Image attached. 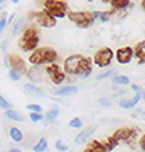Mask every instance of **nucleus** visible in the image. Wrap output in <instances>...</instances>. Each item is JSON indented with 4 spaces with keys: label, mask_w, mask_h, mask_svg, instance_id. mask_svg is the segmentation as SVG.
Returning a JSON list of instances; mask_svg holds the SVG:
<instances>
[{
    "label": "nucleus",
    "mask_w": 145,
    "mask_h": 152,
    "mask_svg": "<svg viewBox=\"0 0 145 152\" xmlns=\"http://www.w3.org/2000/svg\"><path fill=\"white\" fill-rule=\"evenodd\" d=\"M67 16L71 22H74L80 28H89L96 20L93 16V12H68Z\"/></svg>",
    "instance_id": "1"
},
{
    "label": "nucleus",
    "mask_w": 145,
    "mask_h": 152,
    "mask_svg": "<svg viewBox=\"0 0 145 152\" xmlns=\"http://www.w3.org/2000/svg\"><path fill=\"white\" fill-rule=\"evenodd\" d=\"M83 61H84V57H81V55H71V57H68V58L64 61L65 72L72 74V75H78Z\"/></svg>",
    "instance_id": "2"
},
{
    "label": "nucleus",
    "mask_w": 145,
    "mask_h": 152,
    "mask_svg": "<svg viewBox=\"0 0 145 152\" xmlns=\"http://www.w3.org/2000/svg\"><path fill=\"white\" fill-rule=\"evenodd\" d=\"M29 19H35L36 22L39 25H42L44 28H52V26H55L57 23V19L55 18H52L49 12L47 10H41V12H36V13H29Z\"/></svg>",
    "instance_id": "3"
},
{
    "label": "nucleus",
    "mask_w": 145,
    "mask_h": 152,
    "mask_svg": "<svg viewBox=\"0 0 145 152\" xmlns=\"http://www.w3.org/2000/svg\"><path fill=\"white\" fill-rule=\"evenodd\" d=\"M112 58H113L112 49L103 48V49H100V51L96 52V55H94V62H96L100 68H105V67H109V64L112 62Z\"/></svg>",
    "instance_id": "4"
},
{
    "label": "nucleus",
    "mask_w": 145,
    "mask_h": 152,
    "mask_svg": "<svg viewBox=\"0 0 145 152\" xmlns=\"http://www.w3.org/2000/svg\"><path fill=\"white\" fill-rule=\"evenodd\" d=\"M131 129H128V128H121V129H118L115 133H113V136L109 139V145H106V148L108 149H112L113 146H116L118 145V142H122V140H128V138H129V135H131Z\"/></svg>",
    "instance_id": "5"
},
{
    "label": "nucleus",
    "mask_w": 145,
    "mask_h": 152,
    "mask_svg": "<svg viewBox=\"0 0 145 152\" xmlns=\"http://www.w3.org/2000/svg\"><path fill=\"white\" fill-rule=\"evenodd\" d=\"M7 62L10 65V68L15 71H18L21 75L22 74H28V70H26V65H25V61L19 55H7Z\"/></svg>",
    "instance_id": "6"
},
{
    "label": "nucleus",
    "mask_w": 145,
    "mask_h": 152,
    "mask_svg": "<svg viewBox=\"0 0 145 152\" xmlns=\"http://www.w3.org/2000/svg\"><path fill=\"white\" fill-rule=\"evenodd\" d=\"M47 74H48L49 80L54 83V84H61V83L65 80V74L61 71V68L58 65H54V64H51L48 68H47Z\"/></svg>",
    "instance_id": "7"
},
{
    "label": "nucleus",
    "mask_w": 145,
    "mask_h": 152,
    "mask_svg": "<svg viewBox=\"0 0 145 152\" xmlns=\"http://www.w3.org/2000/svg\"><path fill=\"white\" fill-rule=\"evenodd\" d=\"M132 57H133V52L129 47L121 48V49H118V52H116V59H118L119 64H129Z\"/></svg>",
    "instance_id": "8"
},
{
    "label": "nucleus",
    "mask_w": 145,
    "mask_h": 152,
    "mask_svg": "<svg viewBox=\"0 0 145 152\" xmlns=\"http://www.w3.org/2000/svg\"><path fill=\"white\" fill-rule=\"evenodd\" d=\"M29 61H31V64H34L35 67L42 65V64H47V59H45V48H39V49L34 51V52L31 54V57H29Z\"/></svg>",
    "instance_id": "9"
},
{
    "label": "nucleus",
    "mask_w": 145,
    "mask_h": 152,
    "mask_svg": "<svg viewBox=\"0 0 145 152\" xmlns=\"http://www.w3.org/2000/svg\"><path fill=\"white\" fill-rule=\"evenodd\" d=\"M94 130H96V126H89L87 129L81 130V132H80V133L75 136L74 143H75V145H81V143H86V142L89 140V138H90V135H92Z\"/></svg>",
    "instance_id": "10"
},
{
    "label": "nucleus",
    "mask_w": 145,
    "mask_h": 152,
    "mask_svg": "<svg viewBox=\"0 0 145 152\" xmlns=\"http://www.w3.org/2000/svg\"><path fill=\"white\" fill-rule=\"evenodd\" d=\"M141 99H142V93H136L132 99H122L119 102V106L123 109H131V107H135L136 103H139Z\"/></svg>",
    "instance_id": "11"
},
{
    "label": "nucleus",
    "mask_w": 145,
    "mask_h": 152,
    "mask_svg": "<svg viewBox=\"0 0 145 152\" xmlns=\"http://www.w3.org/2000/svg\"><path fill=\"white\" fill-rule=\"evenodd\" d=\"M25 25H26V20H25V18H19L15 23H13L12 29H10V36H18L21 32H25Z\"/></svg>",
    "instance_id": "12"
},
{
    "label": "nucleus",
    "mask_w": 145,
    "mask_h": 152,
    "mask_svg": "<svg viewBox=\"0 0 145 152\" xmlns=\"http://www.w3.org/2000/svg\"><path fill=\"white\" fill-rule=\"evenodd\" d=\"M77 91H78V87H75V86H65V87H61L60 90H54L52 94L65 97V96H72V94H75Z\"/></svg>",
    "instance_id": "13"
},
{
    "label": "nucleus",
    "mask_w": 145,
    "mask_h": 152,
    "mask_svg": "<svg viewBox=\"0 0 145 152\" xmlns=\"http://www.w3.org/2000/svg\"><path fill=\"white\" fill-rule=\"evenodd\" d=\"M25 93L28 96H32V97H44V91L41 88H38L34 84H25L23 86Z\"/></svg>",
    "instance_id": "14"
},
{
    "label": "nucleus",
    "mask_w": 145,
    "mask_h": 152,
    "mask_svg": "<svg viewBox=\"0 0 145 152\" xmlns=\"http://www.w3.org/2000/svg\"><path fill=\"white\" fill-rule=\"evenodd\" d=\"M44 4H45L47 10H61V12H65V3L64 1L52 0V1H45Z\"/></svg>",
    "instance_id": "15"
},
{
    "label": "nucleus",
    "mask_w": 145,
    "mask_h": 152,
    "mask_svg": "<svg viewBox=\"0 0 145 152\" xmlns=\"http://www.w3.org/2000/svg\"><path fill=\"white\" fill-rule=\"evenodd\" d=\"M28 77L31 78V81L32 83L42 81V70L38 68V67H34V68L28 70Z\"/></svg>",
    "instance_id": "16"
},
{
    "label": "nucleus",
    "mask_w": 145,
    "mask_h": 152,
    "mask_svg": "<svg viewBox=\"0 0 145 152\" xmlns=\"http://www.w3.org/2000/svg\"><path fill=\"white\" fill-rule=\"evenodd\" d=\"M90 74H92V61L84 58L83 64H81V68H80V72H78V77L86 78V77H89Z\"/></svg>",
    "instance_id": "17"
},
{
    "label": "nucleus",
    "mask_w": 145,
    "mask_h": 152,
    "mask_svg": "<svg viewBox=\"0 0 145 152\" xmlns=\"http://www.w3.org/2000/svg\"><path fill=\"white\" fill-rule=\"evenodd\" d=\"M38 42H39V39H38V36H36V38H34V39H29V41H22V39H21L19 45H21V48H22L23 51H32V49H35V48H36ZM35 51H36V49H35Z\"/></svg>",
    "instance_id": "18"
},
{
    "label": "nucleus",
    "mask_w": 145,
    "mask_h": 152,
    "mask_svg": "<svg viewBox=\"0 0 145 152\" xmlns=\"http://www.w3.org/2000/svg\"><path fill=\"white\" fill-rule=\"evenodd\" d=\"M110 4L115 10H125L126 7H132V3L128 0H112Z\"/></svg>",
    "instance_id": "19"
},
{
    "label": "nucleus",
    "mask_w": 145,
    "mask_h": 152,
    "mask_svg": "<svg viewBox=\"0 0 145 152\" xmlns=\"http://www.w3.org/2000/svg\"><path fill=\"white\" fill-rule=\"evenodd\" d=\"M4 116L7 117V119H10V120H15V122H23V116L19 113V112H16V110H6V113H4Z\"/></svg>",
    "instance_id": "20"
},
{
    "label": "nucleus",
    "mask_w": 145,
    "mask_h": 152,
    "mask_svg": "<svg viewBox=\"0 0 145 152\" xmlns=\"http://www.w3.org/2000/svg\"><path fill=\"white\" fill-rule=\"evenodd\" d=\"M47 148H48V140H47V138H41L39 142L32 148V151L34 152H44V151H47Z\"/></svg>",
    "instance_id": "21"
},
{
    "label": "nucleus",
    "mask_w": 145,
    "mask_h": 152,
    "mask_svg": "<svg viewBox=\"0 0 145 152\" xmlns=\"http://www.w3.org/2000/svg\"><path fill=\"white\" fill-rule=\"evenodd\" d=\"M38 36V31H36L35 28H28V29H25L23 35H22V41H29V39H34Z\"/></svg>",
    "instance_id": "22"
},
{
    "label": "nucleus",
    "mask_w": 145,
    "mask_h": 152,
    "mask_svg": "<svg viewBox=\"0 0 145 152\" xmlns=\"http://www.w3.org/2000/svg\"><path fill=\"white\" fill-rule=\"evenodd\" d=\"M58 115H60V109H58V107H54V109H51L48 113L45 115V122H47V123L54 122V120L58 117Z\"/></svg>",
    "instance_id": "23"
},
{
    "label": "nucleus",
    "mask_w": 145,
    "mask_h": 152,
    "mask_svg": "<svg viewBox=\"0 0 145 152\" xmlns=\"http://www.w3.org/2000/svg\"><path fill=\"white\" fill-rule=\"evenodd\" d=\"M9 133H10V138H12L15 142H22V140H23V133L21 132V129L12 128L9 130Z\"/></svg>",
    "instance_id": "24"
},
{
    "label": "nucleus",
    "mask_w": 145,
    "mask_h": 152,
    "mask_svg": "<svg viewBox=\"0 0 145 152\" xmlns=\"http://www.w3.org/2000/svg\"><path fill=\"white\" fill-rule=\"evenodd\" d=\"M89 149L92 152H108L109 149L106 148V145H102L100 142H97V140H94V142H92V145L89 146Z\"/></svg>",
    "instance_id": "25"
},
{
    "label": "nucleus",
    "mask_w": 145,
    "mask_h": 152,
    "mask_svg": "<svg viewBox=\"0 0 145 152\" xmlns=\"http://www.w3.org/2000/svg\"><path fill=\"white\" fill-rule=\"evenodd\" d=\"M112 83L115 86H126V84H129V78L126 75H116L112 78Z\"/></svg>",
    "instance_id": "26"
},
{
    "label": "nucleus",
    "mask_w": 145,
    "mask_h": 152,
    "mask_svg": "<svg viewBox=\"0 0 145 152\" xmlns=\"http://www.w3.org/2000/svg\"><path fill=\"white\" fill-rule=\"evenodd\" d=\"M113 77H116L115 70H109V71H105V72H100L96 77V80L97 81H102V80H105V78H113Z\"/></svg>",
    "instance_id": "27"
},
{
    "label": "nucleus",
    "mask_w": 145,
    "mask_h": 152,
    "mask_svg": "<svg viewBox=\"0 0 145 152\" xmlns=\"http://www.w3.org/2000/svg\"><path fill=\"white\" fill-rule=\"evenodd\" d=\"M45 59L47 62H54L57 59V52L51 48H45Z\"/></svg>",
    "instance_id": "28"
},
{
    "label": "nucleus",
    "mask_w": 145,
    "mask_h": 152,
    "mask_svg": "<svg viewBox=\"0 0 145 152\" xmlns=\"http://www.w3.org/2000/svg\"><path fill=\"white\" fill-rule=\"evenodd\" d=\"M113 13H115V10H110V12H100V16H99L100 22H109V19H110V16H113Z\"/></svg>",
    "instance_id": "29"
},
{
    "label": "nucleus",
    "mask_w": 145,
    "mask_h": 152,
    "mask_svg": "<svg viewBox=\"0 0 145 152\" xmlns=\"http://www.w3.org/2000/svg\"><path fill=\"white\" fill-rule=\"evenodd\" d=\"M29 119H31L32 122H41V120H44L45 117H44V115H41V113H34V112H31Z\"/></svg>",
    "instance_id": "30"
},
{
    "label": "nucleus",
    "mask_w": 145,
    "mask_h": 152,
    "mask_svg": "<svg viewBox=\"0 0 145 152\" xmlns=\"http://www.w3.org/2000/svg\"><path fill=\"white\" fill-rule=\"evenodd\" d=\"M6 16H7L6 13H1V19H0V31H1V32H3L4 29H6V26H7V22H9Z\"/></svg>",
    "instance_id": "31"
},
{
    "label": "nucleus",
    "mask_w": 145,
    "mask_h": 152,
    "mask_svg": "<svg viewBox=\"0 0 145 152\" xmlns=\"http://www.w3.org/2000/svg\"><path fill=\"white\" fill-rule=\"evenodd\" d=\"M55 149H57V151H60V152H67L68 148H67V145H64V143H62V140L58 139L57 142H55Z\"/></svg>",
    "instance_id": "32"
},
{
    "label": "nucleus",
    "mask_w": 145,
    "mask_h": 152,
    "mask_svg": "<svg viewBox=\"0 0 145 152\" xmlns=\"http://www.w3.org/2000/svg\"><path fill=\"white\" fill-rule=\"evenodd\" d=\"M9 77H10V80L12 81H19L21 80V74L18 72V71H15V70H9Z\"/></svg>",
    "instance_id": "33"
},
{
    "label": "nucleus",
    "mask_w": 145,
    "mask_h": 152,
    "mask_svg": "<svg viewBox=\"0 0 145 152\" xmlns=\"http://www.w3.org/2000/svg\"><path fill=\"white\" fill-rule=\"evenodd\" d=\"M70 128L72 129H78V128H81V120L78 119V117H74L71 122H70V125H68Z\"/></svg>",
    "instance_id": "34"
},
{
    "label": "nucleus",
    "mask_w": 145,
    "mask_h": 152,
    "mask_svg": "<svg viewBox=\"0 0 145 152\" xmlns=\"http://www.w3.org/2000/svg\"><path fill=\"white\" fill-rule=\"evenodd\" d=\"M136 138H138V132H136V130H132L131 135H129V138H128V140H126V143H129L131 146H133V142L136 140Z\"/></svg>",
    "instance_id": "35"
},
{
    "label": "nucleus",
    "mask_w": 145,
    "mask_h": 152,
    "mask_svg": "<svg viewBox=\"0 0 145 152\" xmlns=\"http://www.w3.org/2000/svg\"><path fill=\"white\" fill-rule=\"evenodd\" d=\"M47 12H49V15H51L52 18H55V19L65 16V12H61V10H47Z\"/></svg>",
    "instance_id": "36"
},
{
    "label": "nucleus",
    "mask_w": 145,
    "mask_h": 152,
    "mask_svg": "<svg viewBox=\"0 0 145 152\" xmlns=\"http://www.w3.org/2000/svg\"><path fill=\"white\" fill-rule=\"evenodd\" d=\"M28 110H31V112H34V113H41L42 112V107L39 104H28Z\"/></svg>",
    "instance_id": "37"
},
{
    "label": "nucleus",
    "mask_w": 145,
    "mask_h": 152,
    "mask_svg": "<svg viewBox=\"0 0 145 152\" xmlns=\"http://www.w3.org/2000/svg\"><path fill=\"white\" fill-rule=\"evenodd\" d=\"M0 106H1L3 109H6V110H10V103H9V102H7V100L3 97V96L0 97Z\"/></svg>",
    "instance_id": "38"
},
{
    "label": "nucleus",
    "mask_w": 145,
    "mask_h": 152,
    "mask_svg": "<svg viewBox=\"0 0 145 152\" xmlns=\"http://www.w3.org/2000/svg\"><path fill=\"white\" fill-rule=\"evenodd\" d=\"M99 104L100 106H103V107H110V100H109V99H105V97H102V99H99Z\"/></svg>",
    "instance_id": "39"
},
{
    "label": "nucleus",
    "mask_w": 145,
    "mask_h": 152,
    "mask_svg": "<svg viewBox=\"0 0 145 152\" xmlns=\"http://www.w3.org/2000/svg\"><path fill=\"white\" fill-rule=\"evenodd\" d=\"M139 145H141V148H142V151L145 152V135L141 138V140H139Z\"/></svg>",
    "instance_id": "40"
},
{
    "label": "nucleus",
    "mask_w": 145,
    "mask_h": 152,
    "mask_svg": "<svg viewBox=\"0 0 145 152\" xmlns=\"http://www.w3.org/2000/svg\"><path fill=\"white\" fill-rule=\"evenodd\" d=\"M132 90L133 91H136V93H142V91H141V87L136 86V84H132Z\"/></svg>",
    "instance_id": "41"
},
{
    "label": "nucleus",
    "mask_w": 145,
    "mask_h": 152,
    "mask_svg": "<svg viewBox=\"0 0 145 152\" xmlns=\"http://www.w3.org/2000/svg\"><path fill=\"white\" fill-rule=\"evenodd\" d=\"M7 44H9V41H7V39H4V41L1 42V49H3V51H6V48H7Z\"/></svg>",
    "instance_id": "42"
},
{
    "label": "nucleus",
    "mask_w": 145,
    "mask_h": 152,
    "mask_svg": "<svg viewBox=\"0 0 145 152\" xmlns=\"http://www.w3.org/2000/svg\"><path fill=\"white\" fill-rule=\"evenodd\" d=\"M15 18H16V15H15V13H13V15H10V16H9V22H7V23H12Z\"/></svg>",
    "instance_id": "43"
},
{
    "label": "nucleus",
    "mask_w": 145,
    "mask_h": 152,
    "mask_svg": "<svg viewBox=\"0 0 145 152\" xmlns=\"http://www.w3.org/2000/svg\"><path fill=\"white\" fill-rule=\"evenodd\" d=\"M9 152H21V149H16V148H12V149H9Z\"/></svg>",
    "instance_id": "44"
},
{
    "label": "nucleus",
    "mask_w": 145,
    "mask_h": 152,
    "mask_svg": "<svg viewBox=\"0 0 145 152\" xmlns=\"http://www.w3.org/2000/svg\"><path fill=\"white\" fill-rule=\"evenodd\" d=\"M138 113H141V115H144V117H145V112H142V110H139Z\"/></svg>",
    "instance_id": "45"
},
{
    "label": "nucleus",
    "mask_w": 145,
    "mask_h": 152,
    "mask_svg": "<svg viewBox=\"0 0 145 152\" xmlns=\"http://www.w3.org/2000/svg\"><path fill=\"white\" fill-rule=\"evenodd\" d=\"M142 99H144V102H145V91H142Z\"/></svg>",
    "instance_id": "46"
},
{
    "label": "nucleus",
    "mask_w": 145,
    "mask_h": 152,
    "mask_svg": "<svg viewBox=\"0 0 145 152\" xmlns=\"http://www.w3.org/2000/svg\"><path fill=\"white\" fill-rule=\"evenodd\" d=\"M142 9L145 10V1H142Z\"/></svg>",
    "instance_id": "47"
},
{
    "label": "nucleus",
    "mask_w": 145,
    "mask_h": 152,
    "mask_svg": "<svg viewBox=\"0 0 145 152\" xmlns=\"http://www.w3.org/2000/svg\"><path fill=\"white\" fill-rule=\"evenodd\" d=\"M84 152H92V151H90V149H89V148H87V149H86Z\"/></svg>",
    "instance_id": "48"
}]
</instances>
